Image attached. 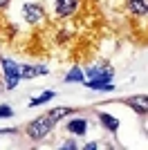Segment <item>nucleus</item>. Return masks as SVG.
Masks as SVG:
<instances>
[{
  "mask_svg": "<svg viewBox=\"0 0 148 150\" xmlns=\"http://www.w3.org/2000/svg\"><path fill=\"white\" fill-rule=\"evenodd\" d=\"M54 125H56V121L52 119L49 114H43V117L34 119L31 123H27L25 132H27V137H29L31 141H41V139H45L49 132L54 130Z\"/></svg>",
  "mask_w": 148,
  "mask_h": 150,
  "instance_id": "f257e3e1",
  "label": "nucleus"
},
{
  "mask_svg": "<svg viewBox=\"0 0 148 150\" xmlns=\"http://www.w3.org/2000/svg\"><path fill=\"white\" fill-rule=\"evenodd\" d=\"M0 65H2V74H5V79H7V90H14L16 85H18V81L23 79L20 65H16L14 61L2 58V56H0Z\"/></svg>",
  "mask_w": 148,
  "mask_h": 150,
  "instance_id": "f03ea898",
  "label": "nucleus"
},
{
  "mask_svg": "<svg viewBox=\"0 0 148 150\" xmlns=\"http://www.w3.org/2000/svg\"><path fill=\"white\" fill-rule=\"evenodd\" d=\"M23 16H25V20H27L29 25H38V23L43 20L45 11H43V7L36 5V2H27V5L23 7Z\"/></svg>",
  "mask_w": 148,
  "mask_h": 150,
  "instance_id": "7ed1b4c3",
  "label": "nucleus"
},
{
  "mask_svg": "<svg viewBox=\"0 0 148 150\" xmlns=\"http://www.w3.org/2000/svg\"><path fill=\"white\" fill-rule=\"evenodd\" d=\"M76 9H79V0H56L54 2V11H56V16H61V18L74 16Z\"/></svg>",
  "mask_w": 148,
  "mask_h": 150,
  "instance_id": "20e7f679",
  "label": "nucleus"
},
{
  "mask_svg": "<svg viewBox=\"0 0 148 150\" xmlns=\"http://www.w3.org/2000/svg\"><path fill=\"white\" fill-rule=\"evenodd\" d=\"M130 110H135L137 114H148V96L146 94H135V96H128L126 99Z\"/></svg>",
  "mask_w": 148,
  "mask_h": 150,
  "instance_id": "39448f33",
  "label": "nucleus"
},
{
  "mask_svg": "<svg viewBox=\"0 0 148 150\" xmlns=\"http://www.w3.org/2000/svg\"><path fill=\"white\" fill-rule=\"evenodd\" d=\"M112 74H115L112 67H90L88 69L90 81H112Z\"/></svg>",
  "mask_w": 148,
  "mask_h": 150,
  "instance_id": "423d86ee",
  "label": "nucleus"
},
{
  "mask_svg": "<svg viewBox=\"0 0 148 150\" xmlns=\"http://www.w3.org/2000/svg\"><path fill=\"white\" fill-rule=\"evenodd\" d=\"M68 130L72 132L74 137H83V134L88 132V121L81 119V117H76V119H72V121L68 123Z\"/></svg>",
  "mask_w": 148,
  "mask_h": 150,
  "instance_id": "0eeeda50",
  "label": "nucleus"
},
{
  "mask_svg": "<svg viewBox=\"0 0 148 150\" xmlns=\"http://www.w3.org/2000/svg\"><path fill=\"white\" fill-rule=\"evenodd\" d=\"M128 11L135 16H148V0H128Z\"/></svg>",
  "mask_w": 148,
  "mask_h": 150,
  "instance_id": "6e6552de",
  "label": "nucleus"
},
{
  "mask_svg": "<svg viewBox=\"0 0 148 150\" xmlns=\"http://www.w3.org/2000/svg\"><path fill=\"white\" fill-rule=\"evenodd\" d=\"M99 121L103 123L105 130H110V132H117V128H119L117 117H112V114H108V112H101V114H99Z\"/></svg>",
  "mask_w": 148,
  "mask_h": 150,
  "instance_id": "1a4fd4ad",
  "label": "nucleus"
},
{
  "mask_svg": "<svg viewBox=\"0 0 148 150\" xmlns=\"http://www.w3.org/2000/svg\"><path fill=\"white\" fill-rule=\"evenodd\" d=\"M20 72H23V79H34V76H38V74H47L49 69H45V67H34V65H23V67H20Z\"/></svg>",
  "mask_w": 148,
  "mask_h": 150,
  "instance_id": "9d476101",
  "label": "nucleus"
},
{
  "mask_svg": "<svg viewBox=\"0 0 148 150\" xmlns=\"http://www.w3.org/2000/svg\"><path fill=\"white\" fill-rule=\"evenodd\" d=\"M47 114H49V117H52V119L56 121V123H58L61 119H65V117L74 114V110H72V108H54V110H49Z\"/></svg>",
  "mask_w": 148,
  "mask_h": 150,
  "instance_id": "9b49d317",
  "label": "nucleus"
},
{
  "mask_svg": "<svg viewBox=\"0 0 148 150\" xmlns=\"http://www.w3.org/2000/svg\"><path fill=\"white\" fill-rule=\"evenodd\" d=\"M56 94L54 92H45V94H41L38 99H31L29 101V108H36V105H43V103H47V101H52Z\"/></svg>",
  "mask_w": 148,
  "mask_h": 150,
  "instance_id": "f8f14e48",
  "label": "nucleus"
},
{
  "mask_svg": "<svg viewBox=\"0 0 148 150\" xmlns=\"http://www.w3.org/2000/svg\"><path fill=\"white\" fill-rule=\"evenodd\" d=\"M83 79H85V76H83V72H81V69H72V72L65 76V81H68V83H72V81H74V83H81Z\"/></svg>",
  "mask_w": 148,
  "mask_h": 150,
  "instance_id": "ddd939ff",
  "label": "nucleus"
},
{
  "mask_svg": "<svg viewBox=\"0 0 148 150\" xmlns=\"http://www.w3.org/2000/svg\"><path fill=\"white\" fill-rule=\"evenodd\" d=\"M79 146H76V141L74 139H68V141H63L61 144V150H76Z\"/></svg>",
  "mask_w": 148,
  "mask_h": 150,
  "instance_id": "4468645a",
  "label": "nucleus"
},
{
  "mask_svg": "<svg viewBox=\"0 0 148 150\" xmlns=\"http://www.w3.org/2000/svg\"><path fill=\"white\" fill-rule=\"evenodd\" d=\"M11 108L9 105H0V119H2V117H11Z\"/></svg>",
  "mask_w": 148,
  "mask_h": 150,
  "instance_id": "2eb2a0df",
  "label": "nucleus"
},
{
  "mask_svg": "<svg viewBox=\"0 0 148 150\" xmlns=\"http://www.w3.org/2000/svg\"><path fill=\"white\" fill-rule=\"evenodd\" d=\"M83 148H85V150H97V148H99V146H97V144H94V141H90V144H85V146H83Z\"/></svg>",
  "mask_w": 148,
  "mask_h": 150,
  "instance_id": "dca6fc26",
  "label": "nucleus"
},
{
  "mask_svg": "<svg viewBox=\"0 0 148 150\" xmlns=\"http://www.w3.org/2000/svg\"><path fill=\"white\" fill-rule=\"evenodd\" d=\"M16 132V128H7V130H0V134H14Z\"/></svg>",
  "mask_w": 148,
  "mask_h": 150,
  "instance_id": "f3484780",
  "label": "nucleus"
},
{
  "mask_svg": "<svg viewBox=\"0 0 148 150\" xmlns=\"http://www.w3.org/2000/svg\"><path fill=\"white\" fill-rule=\"evenodd\" d=\"M9 2H11V0H0V9H5V7L9 5Z\"/></svg>",
  "mask_w": 148,
  "mask_h": 150,
  "instance_id": "a211bd4d",
  "label": "nucleus"
}]
</instances>
